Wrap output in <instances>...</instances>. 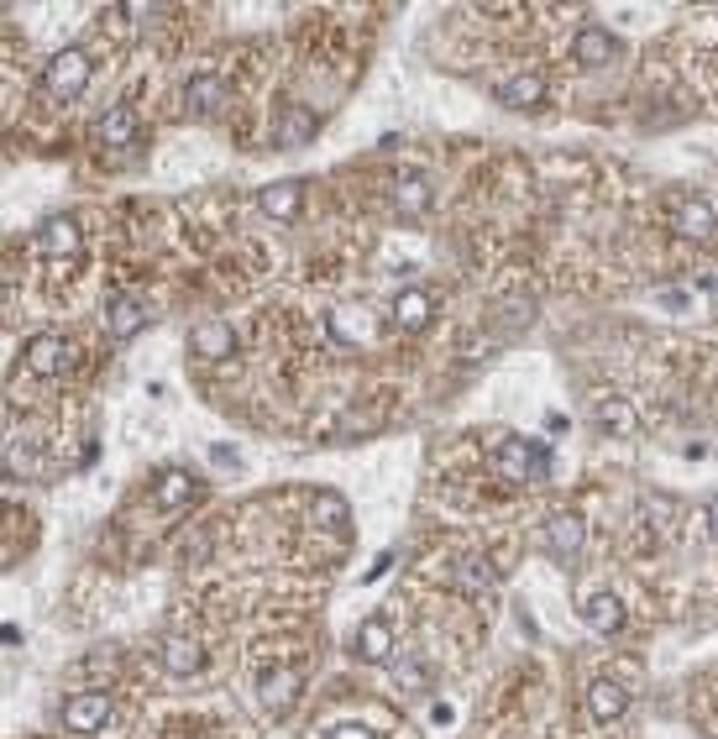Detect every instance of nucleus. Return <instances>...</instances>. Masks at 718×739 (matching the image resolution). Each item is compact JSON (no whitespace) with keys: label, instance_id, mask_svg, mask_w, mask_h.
Listing matches in <instances>:
<instances>
[{"label":"nucleus","instance_id":"f257e3e1","mask_svg":"<svg viewBox=\"0 0 718 739\" xmlns=\"http://www.w3.org/2000/svg\"><path fill=\"white\" fill-rule=\"evenodd\" d=\"M535 473H546V452H535L529 441H520V435H509L499 452H493V477L499 482H509V488H525V482H535Z\"/></svg>","mask_w":718,"mask_h":739},{"label":"nucleus","instance_id":"f03ea898","mask_svg":"<svg viewBox=\"0 0 718 739\" xmlns=\"http://www.w3.org/2000/svg\"><path fill=\"white\" fill-rule=\"evenodd\" d=\"M84 84H90V58L79 48L53 53L48 64H43V90H48L53 100H73Z\"/></svg>","mask_w":718,"mask_h":739},{"label":"nucleus","instance_id":"7ed1b4c3","mask_svg":"<svg viewBox=\"0 0 718 739\" xmlns=\"http://www.w3.org/2000/svg\"><path fill=\"white\" fill-rule=\"evenodd\" d=\"M73 341L69 336H32L22 352V367L32 373V378H58V373H69L73 367Z\"/></svg>","mask_w":718,"mask_h":739},{"label":"nucleus","instance_id":"20e7f679","mask_svg":"<svg viewBox=\"0 0 718 739\" xmlns=\"http://www.w3.org/2000/svg\"><path fill=\"white\" fill-rule=\"evenodd\" d=\"M111 714H116L111 692H79V697L64 703V729H69V735H95Z\"/></svg>","mask_w":718,"mask_h":739},{"label":"nucleus","instance_id":"39448f33","mask_svg":"<svg viewBox=\"0 0 718 739\" xmlns=\"http://www.w3.org/2000/svg\"><path fill=\"white\" fill-rule=\"evenodd\" d=\"M671 226H676L687 241H714L718 215H714V205H708L703 194H682V200H676V211H671Z\"/></svg>","mask_w":718,"mask_h":739},{"label":"nucleus","instance_id":"423d86ee","mask_svg":"<svg viewBox=\"0 0 718 739\" xmlns=\"http://www.w3.org/2000/svg\"><path fill=\"white\" fill-rule=\"evenodd\" d=\"M79 220L73 215H53V220H43V231H37V252L43 258H73L79 252Z\"/></svg>","mask_w":718,"mask_h":739},{"label":"nucleus","instance_id":"0eeeda50","mask_svg":"<svg viewBox=\"0 0 718 739\" xmlns=\"http://www.w3.org/2000/svg\"><path fill=\"white\" fill-rule=\"evenodd\" d=\"M572 58L577 64H588V69H603V64H614L619 58V37L614 32H603V26H582L572 43Z\"/></svg>","mask_w":718,"mask_h":739},{"label":"nucleus","instance_id":"6e6552de","mask_svg":"<svg viewBox=\"0 0 718 739\" xmlns=\"http://www.w3.org/2000/svg\"><path fill=\"white\" fill-rule=\"evenodd\" d=\"M431 315H435V305H431V294H425V288H404V294H394V326H399V331H425V326H431Z\"/></svg>","mask_w":718,"mask_h":739},{"label":"nucleus","instance_id":"1a4fd4ad","mask_svg":"<svg viewBox=\"0 0 718 739\" xmlns=\"http://www.w3.org/2000/svg\"><path fill=\"white\" fill-rule=\"evenodd\" d=\"M499 100H503V105H514V111H535V105L546 100V79H540L535 69L514 73V79H503V84H499Z\"/></svg>","mask_w":718,"mask_h":739},{"label":"nucleus","instance_id":"9d476101","mask_svg":"<svg viewBox=\"0 0 718 739\" xmlns=\"http://www.w3.org/2000/svg\"><path fill=\"white\" fill-rule=\"evenodd\" d=\"M624 708H629V687H624V682H608V677H603V682L588 687V714L599 718V724H614Z\"/></svg>","mask_w":718,"mask_h":739},{"label":"nucleus","instance_id":"9b49d317","mask_svg":"<svg viewBox=\"0 0 718 739\" xmlns=\"http://www.w3.org/2000/svg\"><path fill=\"white\" fill-rule=\"evenodd\" d=\"M546 550H551L556 561H577V550H582V520L577 514H556L551 525H546Z\"/></svg>","mask_w":718,"mask_h":739},{"label":"nucleus","instance_id":"f8f14e48","mask_svg":"<svg viewBox=\"0 0 718 739\" xmlns=\"http://www.w3.org/2000/svg\"><path fill=\"white\" fill-rule=\"evenodd\" d=\"M132 137H137V116H132V105H111V111L95 121V143L100 147H126Z\"/></svg>","mask_w":718,"mask_h":739},{"label":"nucleus","instance_id":"ddd939ff","mask_svg":"<svg viewBox=\"0 0 718 739\" xmlns=\"http://www.w3.org/2000/svg\"><path fill=\"white\" fill-rule=\"evenodd\" d=\"M205 667V650L194 640H184V635H168L163 640V671L168 677H194V671Z\"/></svg>","mask_w":718,"mask_h":739},{"label":"nucleus","instance_id":"4468645a","mask_svg":"<svg viewBox=\"0 0 718 739\" xmlns=\"http://www.w3.org/2000/svg\"><path fill=\"white\" fill-rule=\"evenodd\" d=\"M258 205H263V215H273V220H294L299 215V205H305V184H267L263 194H258Z\"/></svg>","mask_w":718,"mask_h":739},{"label":"nucleus","instance_id":"2eb2a0df","mask_svg":"<svg viewBox=\"0 0 718 739\" xmlns=\"http://www.w3.org/2000/svg\"><path fill=\"white\" fill-rule=\"evenodd\" d=\"M147 326V310L137 299H111V310H105V331L116 336V341H132V336Z\"/></svg>","mask_w":718,"mask_h":739},{"label":"nucleus","instance_id":"dca6fc26","mask_svg":"<svg viewBox=\"0 0 718 739\" xmlns=\"http://www.w3.org/2000/svg\"><path fill=\"white\" fill-rule=\"evenodd\" d=\"M624 624V603L614 593H593L588 598V629L593 635H619Z\"/></svg>","mask_w":718,"mask_h":739},{"label":"nucleus","instance_id":"f3484780","mask_svg":"<svg viewBox=\"0 0 718 739\" xmlns=\"http://www.w3.org/2000/svg\"><path fill=\"white\" fill-rule=\"evenodd\" d=\"M357 656L362 661H388L394 656V629H388V619H367L357 629Z\"/></svg>","mask_w":718,"mask_h":739},{"label":"nucleus","instance_id":"a211bd4d","mask_svg":"<svg viewBox=\"0 0 718 739\" xmlns=\"http://www.w3.org/2000/svg\"><path fill=\"white\" fill-rule=\"evenodd\" d=\"M599 425L608 430V435H635L640 430V414H635V405L629 399H599Z\"/></svg>","mask_w":718,"mask_h":739},{"label":"nucleus","instance_id":"6ab92c4d","mask_svg":"<svg viewBox=\"0 0 718 739\" xmlns=\"http://www.w3.org/2000/svg\"><path fill=\"white\" fill-rule=\"evenodd\" d=\"M315 126L320 121L305 111V105H284V116H278V147H299L315 137Z\"/></svg>","mask_w":718,"mask_h":739},{"label":"nucleus","instance_id":"aec40b11","mask_svg":"<svg viewBox=\"0 0 718 739\" xmlns=\"http://www.w3.org/2000/svg\"><path fill=\"white\" fill-rule=\"evenodd\" d=\"M258 692H263V703L273 708V714H284L288 703H294V692H299V667L294 671H267Z\"/></svg>","mask_w":718,"mask_h":739},{"label":"nucleus","instance_id":"412c9836","mask_svg":"<svg viewBox=\"0 0 718 739\" xmlns=\"http://www.w3.org/2000/svg\"><path fill=\"white\" fill-rule=\"evenodd\" d=\"M194 493H200V482H194L184 467H168V473L158 477V503H163V509H179V503H190Z\"/></svg>","mask_w":718,"mask_h":739},{"label":"nucleus","instance_id":"4be33fe9","mask_svg":"<svg viewBox=\"0 0 718 739\" xmlns=\"http://www.w3.org/2000/svg\"><path fill=\"white\" fill-rule=\"evenodd\" d=\"M231 346H237V341H231V331H226V326H216V320H210V326H200V331L190 336V352L194 357H231Z\"/></svg>","mask_w":718,"mask_h":739},{"label":"nucleus","instance_id":"5701e85b","mask_svg":"<svg viewBox=\"0 0 718 739\" xmlns=\"http://www.w3.org/2000/svg\"><path fill=\"white\" fill-rule=\"evenodd\" d=\"M194 105V111H220L226 105V79L220 73H200V79H190V95H184Z\"/></svg>","mask_w":718,"mask_h":739},{"label":"nucleus","instance_id":"b1692460","mask_svg":"<svg viewBox=\"0 0 718 739\" xmlns=\"http://www.w3.org/2000/svg\"><path fill=\"white\" fill-rule=\"evenodd\" d=\"M456 588H467V593L493 588V561H488V556H467V561L456 567Z\"/></svg>","mask_w":718,"mask_h":739},{"label":"nucleus","instance_id":"393cba45","mask_svg":"<svg viewBox=\"0 0 718 739\" xmlns=\"http://www.w3.org/2000/svg\"><path fill=\"white\" fill-rule=\"evenodd\" d=\"M425 205H431V190H425V179H404V184H399V211L425 215Z\"/></svg>","mask_w":718,"mask_h":739},{"label":"nucleus","instance_id":"a878e982","mask_svg":"<svg viewBox=\"0 0 718 739\" xmlns=\"http://www.w3.org/2000/svg\"><path fill=\"white\" fill-rule=\"evenodd\" d=\"M326 739H373V729H362V724H341V729H331Z\"/></svg>","mask_w":718,"mask_h":739},{"label":"nucleus","instance_id":"bb28decb","mask_svg":"<svg viewBox=\"0 0 718 739\" xmlns=\"http://www.w3.org/2000/svg\"><path fill=\"white\" fill-rule=\"evenodd\" d=\"M703 525H708V535H714V541H718V493H714V499H708V509H703Z\"/></svg>","mask_w":718,"mask_h":739}]
</instances>
